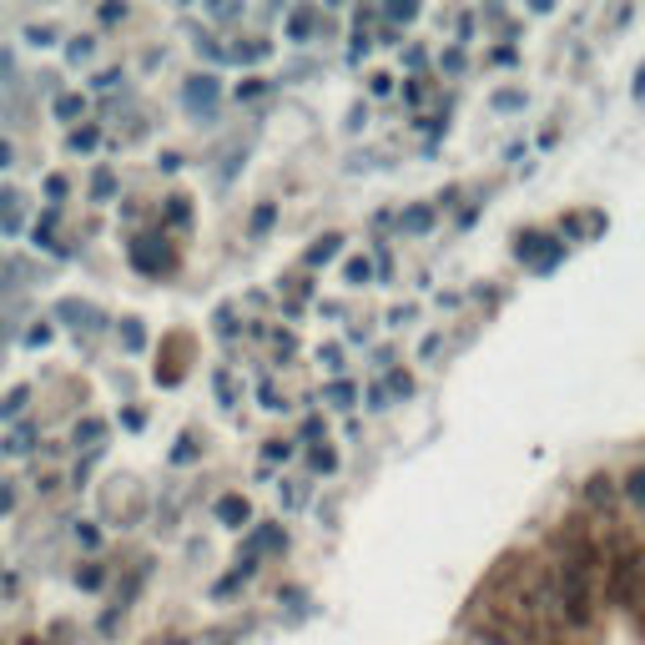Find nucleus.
I'll list each match as a JSON object with an SVG mask.
<instances>
[{
	"label": "nucleus",
	"instance_id": "obj_1",
	"mask_svg": "<svg viewBox=\"0 0 645 645\" xmlns=\"http://www.w3.org/2000/svg\"><path fill=\"white\" fill-rule=\"evenodd\" d=\"M595 570H600L595 545L570 540L565 560H560V570H554V585H560V616H565V625H575V631H585V625L595 620Z\"/></svg>",
	"mask_w": 645,
	"mask_h": 645
},
{
	"label": "nucleus",
	"instance_id": "obj_2",
	"mask_svg": "<svg viewBox=\"0 0 645 645\" xmlns=\"http://www.w3.org/2000/svg\"><path fill=\"white\" fill-rule=\"evenodd\" d=\"M641 590H645V554L641 550H625V554H616V565H610V585H606V595H610V606H635L641 600Z\"/></svg>",
	"mask_w": 645,
	"mask_h": 645
},
{
	"label": "nucleus",
	"instance_id": "obj_3",
	"mask_svg": "<svg viewBox=\"0 0 645 645\" xmlns=\"http://www.w3.org/2000/svg\"><path fill=\"white\" fill-rule=\"evenodd\" d=\"M620 494H625V504H635V510H645V464H635L631 475H625V485H620Z\"/></svg>",
	"mask_w": 645,
	"mask_h": 645
},
{
	"label": "nucleus",
	"instance_id": "obj_6",
	"mask_svg": "<svg viewBox=\"0 0 645 645\" xmlns=\"http://www.w3.org/2000/svg\"><path fill=\"white\" fill-rule=\"evenodd\" d=\"M545 645H560V641H545Z\"/></svg>",
	"mask_w": 645,
	"mask_h": 645
},
{
	"label": "nucleus",
	"instance_id": "obj_4",
	"mask_svg": "<svg viewBox=\"0 0 645 645\" xmlns=\"http://www.w3.org/2000/svg\"><path fill=\"white\" fill-rule=\"evenodd\" d=\"M585 500H590V504H610V479L595 475L590 485H585Z\"/></svg>",
	"mask_w": 645,
	"mask_h": 645
},
{
	"label": "nucleus",
	"instance_id": "obj_5",
	"mask_svg": "<svg viewBox=\"0 0 645 645\" xmlns=\"http://www.w3.org/2000/svg\"><path fill=\"white\" fill-rule=\"evenodd\" d=\"M635 96H645V67H641V81H635Z\"/></svg>",
	"mask_w": 645,
	"mask_h": 645
}]
</instances>
